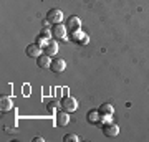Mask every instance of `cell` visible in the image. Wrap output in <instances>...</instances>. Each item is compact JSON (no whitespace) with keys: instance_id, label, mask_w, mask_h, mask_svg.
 I'll use <instances>...</instances> for the list:
<instances>
[{"instance_id":"11","label":"cell","mask_w":149,"mask_h":142,"mask_svg":"<svg viewBox=\"0 0 149 142\" xmlns=\"http://www.w3.org/2000/svg\"><path fill=\"white\" fill-rule=\"evenodd\" d=\"M0 109L2 112H8V111L13 109V103L8 96H2V99H0Z\"/></svg>"},{"instance_id":"10","label":"cell","mask_w":149,"mask_h":142,"mask_svg":"<svg viewBox=\"0 0 149 142\" xmlns=\"http://www.w3.org/2000/svg\"><path fill=\"white\" fill-rule=\"evenodd\" d=\"M86 119H88V122H90V124H100V121H101V114H100V111L91 109V111H88Z\"/></svg>"},{"instance_id":"7","label":"cell","mask_w":149,"mask_h":142,"mask_svg":"<svg viewBox=\"0 0 149 142\" xmlns=\"http://www.w3.org/2000/svg\"><path fill=\"white\" fill-rule=\"evenodd\" d=\"M43 51H45V55H48V56H55V55L58 53V43L55 42V40H48V43L43 46Z\"/></svg>"},{"instance_id":"3","label":"cell","mask_w":149,"mask_h":142,"mask_svg":"<svg viewBox=\"0 0 149 142\" xmlns=\"http://www.w3.org/2000/svg\"><path fill=\"white\" fill-rule=\"evenodd\" d=\"M61 20H63V12L61 10H58V8L48 10V13H47V21L48 23L56 25V23H61Z\"/></svg>"},{"instance_id":"17","label":"cell","mask_w":149,"mask_h":142,"mask_svg":"<svg viewBox=\"0 0 149 142\" xmlns=\"http://www.w3.org/2000/svg\"><path fill=\"white\" fill-rule=\"evenodd\" d=\"M48 40H50V38H45V37H38V38H37V42H35V43H37V45H40V46H45V45H47V43H48Z\"/></svg>"},{"instance_id":"5","label":"cell","mask_w":149,"mask_h":142,"mask_svg":"<svg viewBox=\"0 0 149 142\" xmlns=\"http://www.w3.org/2000/svg\"><path fill=\"white\" fill-rule=\"evenodd\" d=\"M25 53H27V56H30V58H38L40 55H43V48L40 45H37V43H32V45L27 46Z\"/></svg>"},{"instance_id":"8","label":"cell","mask_w":149,"mask_h":142,"mask_svg":"<svg viewBox=\"0 0 149 142\" xmlns=\"http://www.w3.org/2000/svg\"><path fill=\"white\" fill-rule=\"evenodd\" d=\"M70 124V112L66 111H60L56 112V126L58 127H65Z\"/></svg>"},{"instance_id":"2","label":"cell","mask_w":149,"mask_h":142,"mask_svg":"<svg viewBox=\"0 0 149 142\" xmlns=\"http://www.w3.org/2000/svg\"><path fill=\"white\" fill-rule=\"evenodd\" d=\"M66 32H68L66 25H61V23H56V25H53V28H52V35H53V38H56V40H63V42H68V40H66Z\"/></svg>"},{"instance_id":"12","label":"cell","mask_w":149,"mask_h":142,"mask_svg":"<svg viewBox=\"0 0 149 142\" xmlns=\"http://www.w3.org/2000/svg\"><path fill=\"white\" fill-rule=\"evenodd\" d=\"M50 64H52V56L48 55H40L37 58V66L40 68H50Z\"/></svg>"},{"instance_id":"9","label":"cell","mask_w":149,"mask_h":142,"mask_svg":"<svg viewBox=\"0 0 149 142\" xmlns=\"http://www.w3.org/2000/svg\"><path fill=\"white\" fill-rule=\"evenodd\" d=\"M65 68H66V63H65V60H61V58H55V60H52L50 69H52L53 73H61V71H65Z\"/></svg>"},{"instance_id":"4","label":"cell","mask_w":149,"mask_h":142,"mask_svg":"<svg viewBox=\"0 0 149 142\" xmlns=\"http://www.w3.org/2000/svg\"><path fill=\"white\" fill-rule=\"evenodd\" d=\"M66 28L70 30V33H74V32H80V28H81V20L78 18V17H74L71 15L66 20Z\"/></svg>"},{"instance_id":"15","label":"cell","mask_w":149,"mask_h":142,"mask_svg":"<svg viewBox=\"0 0 149 142\" xmlns=\"http://www.w3.org/2000/svg\"><path fill=\"white\" fill-rule=\"evenodd\" d=\"M48 25V21H45V25H43L42 32H40V37H45V38H53V35H52V30H50V26Z\"/></svg>"},{"instance_id":"14","label":"cell","mask_w":149,"mask_h":142,"mask_svg":"<svg viewBox=\"0 0 149 142\" xmlns=\"http://www.w3.org/2000/svg\"><path fill=\"white\" fill-rule=\"evenodd\" d=\"M98 111H100V114L101 116H113V106L109 104V103H104V104H101L100 107H98Z\"/></svg>"},{"instance_id":"1","label":"cell","mask_w":149,"mask_h":142,"mask_svg":"<svg viewBox=\"0 0 149 142\" xmlns=\"http://www.w3.org/2000/svg\"><path fill=\"white\" fill-rule=\"evenodd\" d=\"M60 106L66 112H73V111L78 109V101L74 99L73 96H65L63 99H61V103H60Z\"/></svg>"},{"instance_id":"18","label":"cell","mask_w":149,"mask_h":142,"mask_svg":"<svg viewBox=\"0 0 149 142\" xmlns=\"http://www.w3.org/2000/svg\"><path fill=\"white\" fill-rule=\"evenodd\" d=\"M55 106H58V103H50V106H48V109L52 111V109L55 107Z\"/></svg>"},{"instance_id":"16","label":"cell","mask_w":149,"mask_h":142,"mask_svg":"<svg viewBox=\"0 0 149 142\" xmlns=\"http://www.w3.org/2000/svg\"><path fill=\"white\" fill-rule=\"evenodd\" d=\"M65 142H80V137L76 136V134H66V136L63 137Z\"/></svg>"},{"instance_id":"6","label":"cell","mask_w":149,"mask_h":142,"mask_svg":"<svg viewBox=\"0 0 149 142\" xmlns=\"http://www.w3.org/2000/svg\"><path fill=\"white\" fill-rule=\"evenodd\" d=\"M103 134L106 137H114V136L119 134V127H118L116 124H113V122H108V124L103 126Z\"/></svg>"},{"instance_id":"19","label":"cell","mask_w":149,"mask_h":142,"mask_svg":"<svg viewBox=\"0 0 149 142\" xmlns=\"http://www.w3.org/2000/svg\"><path fill=\"white\" fill-rule=\"evenodd\" d=\"M33 141H35V142H43V137H35Z\"/></svg>"},{"instance_id":"13","label":"cell","mask_w":149,"mask_h":142,"mask_svg":"<svg viewBox=\"0 0 149 142\" xmlns=\"http://www.w3.org/2000/svg\"><path fill=\"white\" fill-rule=\"evenodd\" d=\"M71 35V38H73L76 43H80V45H86V43L90 42L88 40V35H85V33H81V30L80 32H74V33H70Z\"/></svg>"}]
</instances>
